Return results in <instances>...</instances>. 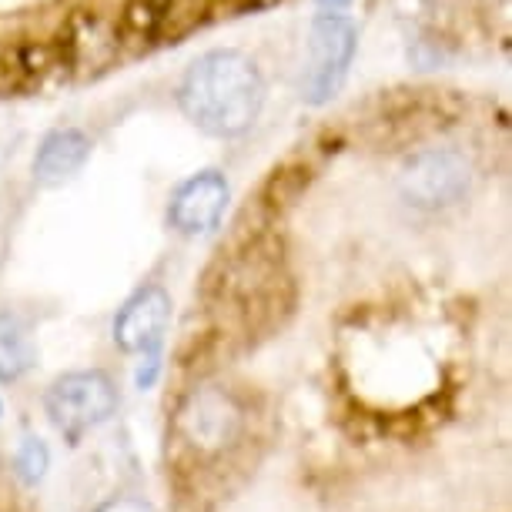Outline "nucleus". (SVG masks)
<instances>
[{
    "instance_id": "f257e3e1",
    "label": "nucleus",
    "mask_w": 512,
    "mask_h": 512,
    "mask_svg": "<svg viewBox=\"0 0 512 512\" xmlns=\"http://www.w3.org/2000/svg\"><path fill=\"white\" fill-rule=\"evenodd\" d=\"M181 111L211 138H241L265 104V81L251 57L211 51L188 67L178 91Z\"/></svg>"
},
{
    "instance_id": "f03ea898",
    "label": "nucleus",
    "mask_w": 512,
    "mask_h": 512,
    "mask_svg": "<svg viewBox=\"0 0 512 512\" xmlns=\"http://www.w3.org/2000/svg\"><path fill=\"white\" fill-rule=\"evenodd\" d=\"M472 161L456 148H425L399 168V195L419 211H446L472 188Z\"/></svg>"
},
{
    "instance_id": "7ed1b4c3",
    "label": "nucleus",
    "mask_w": 512,
    "mask_h": 512,
    "mask_svg": "<svg viewBox=\"0 0 512 512\" xmlns=\"http://www.w3.org/2000/svg\"><path fill=\"white\" fill-rule=\"evenodd\" d=\"M359 31L342 14H318L308 31V61L302 74V98L308 104H328L342 91L352 71Z\"/></svg>"
},
{
    "instance_id": "20e7f679",
    "label": "nucleus",
    "mask_w": 512,
    "mask_h": 512,
    "mask_svg": "<svg viewBox=\"0 0 512 512\" xmlns=\"http://www.w3.org/2000/svg\"><path fill=\"white\" fill-rule=\"evenodd\" d=\"M47 419L64 436H84L94 425L108 422L118 409V385L108 372H67L44 395Z\"/></svg>"
},
{
    "instance_id": "39448f33",
    "label": "nucleus",
    "mask_w": 512,
    "mask_h": 512,
    "mask_svg": "<svg viewBox=\"0 0 512 512\" xmlns=\"http://www.w3.org/2000/svg\"><path fill=\"white\" fill-rule=\"evenodd\" d=\"M245 425V412L225 389H198L178 412V432L201 456H218L235 446Z\"/></svg>"
},
{
    "instance_id": "423d86ee",
    "label": "nucleus",
    "mask_w": 512,
    "mask_h": 512,
    "mask_svg": "<svg viewBox=\"0 0 512 512\" xmlns=\"http://www.w3.org/2000/svg\"><path fill=\"white\" fill-rule=\"evenodd\" d=\"M171 325V295L161 285L134 292L114 318V342L131 355H158Z\"/></svg>"
},
{
    "instance_id": "0eeeda50",
    "label": "nucleus",
    "mask_w": 512,
    "mask_h": 512,
    "mask_svg": "<svg viewBox=\"0 0 512 512\" xmlns=\"http://www.w3.org/2000/svg\"><path fill=\"white\" fill-rule=\"evenodd\" d=\"M228 198L231 188L225 175H218V171H198L188 181H181L178 191L171 195L168 218L181 235H205L225 215Z\"/></svg>"
},
{
    "instance_id": "6e6552de",
    "label": "nucleus",
    "mask_w": 512,
    "mask_h": 512,
    "mask_svg": "<svg viewBox=\"0 0 512 512\" xmlns=\"http://www.w3.org/2000/svg\"><path fill=\"white\" fill-rule=\"evenodd\" d=\"M91 158V138L77 128H57L41 141L34 154V178L41 185H61L74 178Z\"/></svg>"
},
{
    "instance_id": "1a4fd4ad",
    "label": "nucleus",
    "mask_w": 512,
    "mask_h": 512,
    "mask_svg": "<svg viewBox=\"0 0 512 512\" xmlns=\"http://www.w3.org/2000/svg\"><path fill=\"white\" fill-rule=\"evenodd\" d=\"M37 345L21 318L0 312V382H17L34 369Z\"/></svg>"
},
{
    "instance_id": "9d476101",
    "label": "nucleus",
    "mask_w": 512,
    "mask_h": 512,
    "mask_svg": "<svg viewBox=\"0 0 512 512\" xmlns=\"http://www.w3.org/2000/svg\"><path fill=\"white\" fill-rule=\"evenodd\" d=\"M47 466H51V456H47V446L41 439H24L21 442V449L14 452V469H17V476H21L24 482H41L44 479V472Z\"/></svg>"
},
{
    "instance_id": "9b49d317",
    "label": "nucleus",
    "mask_w": 512,
    "mask_h": 512,
    "mask_svg": "<svg viewBox=\"0 0 512 512\" xmlns=\"http://www.w3.org/2000/svg\"><path fill=\"white\" fill-rule=\"evenodd\" d=\"M94 512H158V509H154L148 499H138V496H114L108 502H101Z\"/></svg>"
},
{
    "instance_id": "f8f14e48",
    "label": "nucleus",
    "mask_w": 512,
    "mask_h": 512,
    "mask_svg": "<svg viewBox=\"0 0 512 512\" xmlns=\"http://www.w3.org/2000/svg\"><path fill=\"white\" fill-rule=\"evenodd\" d=\"M318 4H325V7H342V4H349V0H318Z\"/></svg>"
},
{
    "instance_id": "ddd939ff",
    "label": "nucleus",
    "mask_w": 512,
    "mask_h": 512,
    "mask_svg": "<svg viewBox=\"0 0 512 512\" xmlns=\"http://www.w3.org/2000/svg\"><path fill=\"white\" fill-rule=\"evenodd\" d=\"M0 415H4V405H0Z\"/></svg>"
}]
</instances>
